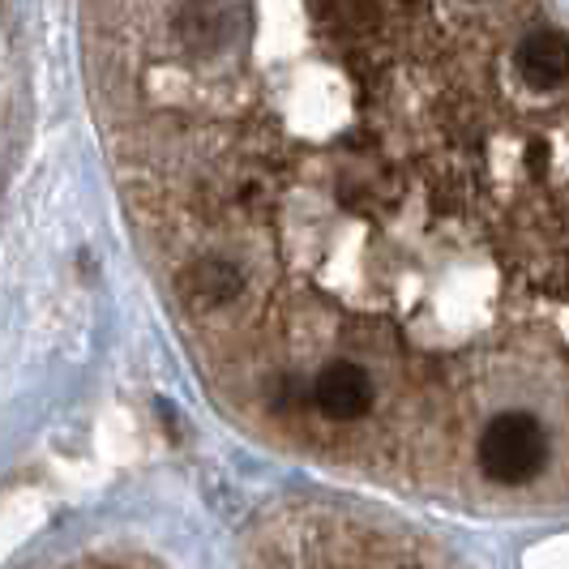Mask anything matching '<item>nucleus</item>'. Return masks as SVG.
I'll list each match as a JSON object with an SVG mask.
<instances>
[{
  "mask_svg": "<svg viewBox=\"0 0 569 569\" xmlns=\"http://www.w3.org/2000/svg\"><path fill=\"white\" fill-rule=\"evenodd\" d=\"M476 462H480V471H485L488 480H497V485H527V480L540 476L543 462H548V432L527 411H501L480 432Z\"/></svg>",
  "mask_w": 569,
  "mask_h": 569,
  "instance_id": "nucleus-1",
  "label": "nucleus"
},
{
  "mask_svg": "<svg viewBox=\"0 0 569 569\" xmlns=\"http://www.w3.org/2000/svg\"><path fill=\"white\" fill-rule=\"evenodd\" d=\"M313 402L326 420L351 425L372 407V377L356 360H330L313 377Z\"/></svg>",
  "mask_w": 569,
  "mask_h": 569,
  "instance_id": "nucleus-2",
  "label": "nucleus"
},
{
  "mask_svg": "<svg viewBox=\"0 0 569 569\" xmlns=\"http://www.w3.org/2000/svg\"><path fill=\"white\" fill-rule=\"evenodd\" d=\"M518 78L536 90H557L569 78V39L557 30H540V34H527L518 43Z\"/></svg>",
  "mask_w": 569,
  "mask_h": 569,
  "instance_id": "nucleus-3",
  "label": "nucleus"
},
{
  "mask_svg": "<svg viewBox=\"0 0 569 569\" xmlns=\"http://www.w3.org/2000/svg\"><path fill=\"white\" fill-rule=\"evenodd\" d=\"M180 287H184V300L193 309H223L244 291V279H240V270L231 261L206 257V261H193V270H184Z\"/></svg>",
  "mask_w": 569,
  "mask_h": 569,
  "instance_id": "nucleus-4",
  "label": "nucleus"
}]
</instances>
